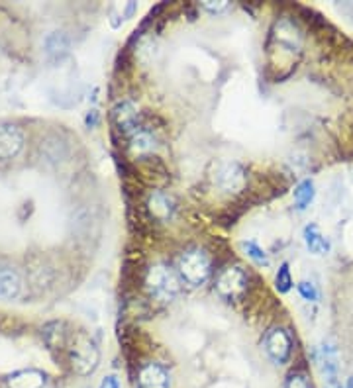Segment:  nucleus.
Returning a JSON list of instances; mask_svg holds the SVG:
<instances>
[{
  "instance_id": "f257e3e1",
  "label": "nucleus",
  "mask_w": 353,
  "mask_h": 388,
  "mask_svg": "<svg viewBox=\"0 0 353 388\" xmlns=\"http://www.w3.org/2000/svg\"><path fill=\"white\" fill-rule=\"evenodd\" d=\"M146 284L149 294L161 302H169L181 291V280L175 275V271L161 263L147 271Z\"/></svg>"
},
{
  "instance_id": "f03ea898",
  "label": "nucleus",
  "mask_w": 353,
  "mask_h": 388,
  "mask_svg": "<svg viewBox=\"0 0 353 388\" xmlns=\"http://www.w3.org/2000/svg\"><path fill=\"white\" fill-rule=\"evenodd\" d=\"M177 269H179V275L183 277L189 284L193 287H200L204 284L212 273V265H210V259L202 249H189L184 251L179 261H177Z\"/></svg>"
},
{
  "instance_id": "7ed1b4c3",
  "label": "nucleus",
  "mask_w": 353,
  "mask_h": 388,
  "mask_svg": "<svg viewBox=\"0 0 353 388\" xmlns=\"http://www.w3.org/2000/svg\"><path fill=\"white\" fill-rule=\"evenodd\" d=\"M69 359L73 365L75 373L79 375H90L95 373L100 361V353H98L95 341L90 340L85 333H77L75 340L69 345Z\"/></svg>"
},
{
  "instance_id": "20e7f679",
  "label": "nucleus",
  "mask_w": 353,
  "mask_h": 388,
  "mask_svg": "<svg viewBox=\"0 0 353 388\" xmlns=\"http://www.w3.org/2000/svg\"><path fill=\"white\" fill-rule=\"evenodd\" d=\"M216 289H218V292L224 298L233 300V298L242 296L245 289H247V277H245V273L240 267L224 269L218 275Z\"/></svg>"
},
{
  "instance_id": "39448f33",
  "label": "nucleus",
  "mask_w": 353,
  "mask_h": 388,
  "mask_svg": "<svg viewBox=\"0 0 353 388\" xmlns=\"http://www.w3.org/2000/svg\"><path fill=\"white\" fill-rule=\"evenodd\" d=\"M265 349L269 357L277 365L287 363L292 351V341L289 333L283 328L269 329V333L265 336Z\"/></svg>"
},
{
  "instance_id": "423d86ee",
  "label": "nucleus",
  "mask_w": 353,
  "mask_h": 388,
  "mask_svg": "<svg viewBox=\"0 0 353 388\" xmlns=\"http://www.w3.org/2000/svg\"><path fill=\"white\" fill-rule=\"evenodd\" d=\"M22 146H24L22 132L16 126L2 124L0 126V161H8V159L16 157L20 153Z\"/></svg>"
},
{
  "instance_id": "0eeeda50",
  "label": "nucleus",
  "mask_w": 353,
  "mask_h": 388,
  "mask_svg": "<svg viewBox=\"0 0 353 388\" xmlns=\"http://www.w3.org/2000/svg\"><path fill=\"white\" fill-rule=\"evenodd\" d=\"M140 388H169V373L158 363L146 365L137 376Z\"/></svg>"
},
{
  "instance_id": "6e6552de",
  "label": "nucleus",
  "mask_w": 353,
  "mask_h": 388,
  "mask_svg": "<svg viewBox=\"0 0 353 388\" xmlns=\"http://www.w3.org/2000/svg\"><path fill=\"white\" fill-rule=\"evenodd\" d=\"M218 182H220V186H222L224 191H228V193H236V191H240L245 182L244 169H242L240 165H236V163H228V165H224L218 173Z\"/></svg>"
},
{
  "instance_id": "1a4fd4ad",
  "label": "nucleus",
  "mask_w": 353,
  "mask_h": 388,
  "mask_svg": "<svg viewBox=\"0 0 353 388\" xmlns=\"http://www.w3.org/2000/svg\"><path fill=\"white\" fill-rule=\"evenodd\" d=\"M20 292V277L12 267L0 265V298L10 300Z\"/></svg>"
},
{
  "instance_id": "9d476101",
  "label": "nucleus",
  "mask_w": 353,
  "mask_h": 388,
  "mask_svg": "<svg viewBox=\"0 0 353 388\" xmlns=\"http://www.w3.org/2000/svg\"><path fill=\"white\" fill-rule=\"evenodd\" d=\"M114 122L118 124V128L124 132H132L134 134L135 124H137V110L132 102H120L114 108Z\"/></svg>"
},
{
  "instance_id": "9b49d317",
  "label": "nucleus",
  "mask_w": 353,
  "mask_h": 388,
  "mask_svg": "<svg viewBox=\"0 0 353 388\" xmlns=\"http://www.w3.org/2000/svg\"><path fill=\"white\" fill-rule=\"evenodd\" d=\"M46 385V375L36 369H28V371H20L14 376H10L8 387L10 388H41Z\"/></svg>"
},
{
  "instance_id": "f8f14e48",
  "label": "nucleus",
  "mask_w": 353,
  "mask_h": 388,
  "mask_svg": "<svg viewBox=\"0 0 353 388\" xmlns=\"http://www.w3.org/2000/svg\"><path fill=\"white\" fill-rule=\"evenodd\" d=\"M305 243L310 253L324 255L330 251V242L322 235V231L318 230V226H314V224L305 228Z\"/></svg>"
},
{
  "instance_id": "ddd939ff",
  "label": "nucleus",
  "mask_w": 353,
  "mask_h": 388,
  "mask_svg": "<svg viewBox=\"0 0 353 388\" xmlns=\"http://www.w3.org/2000/svg\"><path fill=\"white\" fill-rule=\"evenodd\" d=\"M173 200H171L167 194L163 193H155L151 194V198H149V212H151V216L158 220H167L171 218V214H173Z\"/></svg>"
},
{
  "instance_id": "4468645a",
  "label": "nucleus",
  "mask_w": 353,
  "mask_h": 388,
  "mask_svg": "<svg viewBox=\"0 0 353 388\" xmlns=\"http://www.w3.org/2000/svg\"><path fill=\"white\" fill-rule=\"evenodd\" d=\"M314 182L312 181H303L296 188H294V202L298 210H306V206L314 200Z\"/></svg>"
},
{
  "instance_id": "2eb2a0df",
  "label": "nucleus",
  "mask_w": 353,
  "mask_h": 388,
  "mask_svg": "<svg viewBox=\"0 0 353 388\" xmlns=\"http://www.w3.org/2000/svg\"><path fill=\"white\" fill-rule=\"evenodd\" d=\"M155 142H153V135L146 132V130H135L132 134V149L135 153H149L153 151Z\"/></svg>"
},
{
  "instance_id": "dca6fc26",
  "label": "nucleus",
  "mask_w": 353,
  "mask_h": 388,
  "mask_svg": "<svg viewBox=\"0 0 353 388\" xmlns=\"http://www.w3.org/2000/svg\"><path fill=\"white\" fill-rule=\"evenodd\" d=\"M46 46H48L49 55H59V53H63V51H67V48H69V41H67L65 34H61V32H55V34H51V36L48 37Z\"/></svg>"
},
{
  "instance_id": "f3484780",
  "label": "nucleus",
  "mask_w": 353,
  "mask_h": 388,
  "mask_svg": "<svg viewBox=\"0 0 353 388\" xmlns=\"http://www.w3.org/2000/svg\"><path fill=\"white\" fill-rule=\"evenodd\" d=\"M244 249H245V253H247V257H249V259H251L254 263H257V265H263V267H267V265H269L267 253H265V249H261V247H259L256 242H245Z\"/></svg>"
},
{
  "instance_id": "a211bd4d",
  "label": "nucleus",
  "mask_w": 353,
  "mask_h": 388,
  "mask_svg": "<svg viewBox=\"0 0 353 388\" xmlns=\"http://www.w3.org/2000/svg\"><path fill=\"white\" fill-rule=\"evenodd\" d=\"M275 287L280 294H287V292L292 289V277H291V269L287 263H283L277 273V279H275Z\"/></svg>"
},
{
  "instance_id": "6ab92c4d",
  "label": "nucleus",
  "mask_w": 353,
  "mask_h": 388,
  "mask_svg": "<svg viewBox=\"0 0 353 388\" xmlns=\"http://www.w3.org/2000/svg\"><path fill=\"white\" fill-rule=\"evenodd\" d=\"M298 292H300V296L305 298V300H308V302H316L318 300V291L316 287L312 284V282H300L298 284Z\"/></svg>"
},
{
  "instance_id": "aec40b11",
  "label": "nucleus",
  "mask_w": 353,
  "mask_h": 388,
  "mask_svg": "<svg viewBox=\"0 0 353 388\" xmlns=\"http://www.w3.org/2000/svg\"><path fill=\"white\" fill-rule=\"evenodd\" d=\"M285 388H312V387H310V382H308V378H306L305 375H300V373H292V375L287 378Z\"/></svg>"
},
{
  "instance_id": "412c9836",
  "label": "nucleus",
  "mask_w": 353,
  "mask_h": 388,
  "mask_svg": "<svg viewBox=\"0 0 353 388\" xmlns=\"http://www.w3.org/2000/svg\"><path fill=\"white\" fill-rule=\"evenodd\" d=\"M204 8H207L208 12H212V14L224 12V10L228 8V2H226V0H220V2H212V0H208V2H204Z\"/></svg>"
},
{
  "instance_id": "4be33fe9",
  "label": "nucleus",
  "mask_w": 353,
  "mask_h": 388,
  "mask_svg": "<svg viewBox=\"0 0 353 388\" xmlns=\"http://www.w3.org/2000/svg\"><path fill=\"white\" fill-rule=\"evenodd\" d=\"M100 388H120V382H118V378L114 375L106 376L102 382H100Z\"/></svg>"
},
{
  "instance_id": "5701e85b",
  "label": "nucleus",
  "mask_w": 353,
  "mask_h": 388,
  "mask_svg": "<svg viewBox=\"0 0 353 388\" xmlns=\"http://www.w3.org/2000/svg\"><path fill=\"white\" fill-rule=\"evenodd\" d=\"M324 388H341V385L338 380H326V387Z\"/></svg>"
},
{
  "instance_id": "b1692460",
  "label": "nucleus",
  "mask_w": 353,
  "mask_h": 388,
  "mask_svg": "<svg viewBox=\"0 0 353 388\" xmlns=\"http://www.w3.org/2000/svg\"><path fill=\"white\" fill-rule=\"evenodd\" d=\"M345 388H353V376L347 378V385H345Z\"/></svg>"
}]
</instances>
